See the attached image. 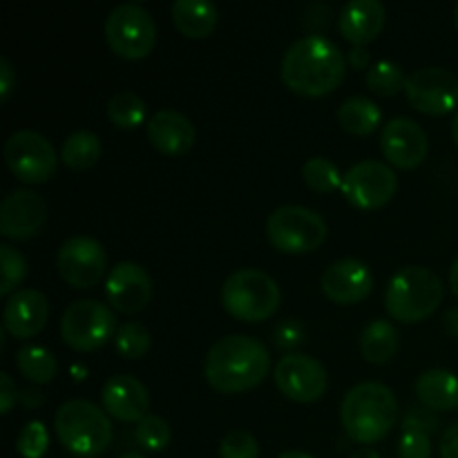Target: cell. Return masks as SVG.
Instances as JSON below:
<instances>
[{
  "instance_id": "obj_1",
  "label": "cell",
  "mask_w": 458,
  "mask_h": 458,
  "mask_svg": "<svg viewBox=\"0 0 458 458\" xmlns=\"http://www.w3.org/2000/svg\"><path fill=\"white\" fill-rule=\"evenodd\" d=\"M347 58L327 36L311 34L295 40L282 58V81L302 97H322L343 83Z\"/></svg>"
},
{
  "instance_id": "obj_2",
  "label": "cell",
  "mask_w": 458,
  "mask_h": 458,
  "mask_svg": "<svg viewBox=\"0 0 458 458\" xmlns=\"http://www.w3.org/2000/svg\"><path fill=\"white\" fill-rule=\"evenodd\" d=\"M271 369L267 344L249 335L233 334L210 347L204 374L219 394H242L258 387Z\"/></svg>"
},
{
  "instance_id": "obj_3",
  "label": "cell",
  "mask_w": 458,
  "mask_h": 458,
  "mask_svg": "<svg viewBox=\"0 0 458 458\" xmlns=\"http://www.w3.org/2000/svg\"><path fill=\"white\" fill-rule=\"evenodd\" d=\"M398 416V403L392 389L376 380L358 383L343 398L340 419L349 437L362 445H371L387 437Z\"/></svg>"
},
{
  "instance_id": "obj_4",
  "label": "cell",
  "mask_w": 458,
  "mask_h": 458,
  "mask_svg": "<svg viewBox=\"0 0 458 458\" xmlns=\"http://www.w3.org/2000/svg\"><path fill=\"white\" fill-rule=\"evenodd\" d=\"M54 429L61 445L81 458L103 454L112 443V423L106 410L83 398L67 401L58 407Z\"/></svg>"
},
{
  "instance_id": "obj_5",
  "label": "cell",
  "mask_w": 458,
  "mask_h": 458,
  "mask_svg": "<svg viewBox=\"0 0 458 458\" xmlns=\"http://www.w3.org/2000/svg\"><path fill=\"white\" fill-rule=\"evenodd\" d=\"M443 302V282L425 267H405L387 284L385 307L396 322L416 325L432 316Z\"/></svg>"
},
{
  "instance_id": "obj_6",
  "label": "cell",
  "mask_w": 458,
  "mask_h": 458,
  "mask_svg": "<svg viewBox=\"0 0 458 458\" xmlns=\"http://www.w3.org/2000/svg\"><path fill=\"white\" fill-rule=\"evenodd\" d=\"M280 286L259 268H240L231 273L222 286V304L226 313L242 322H264L280 307Z\"/></svg>"
},
{
  "instance_id": "obj_7",
  "label": "cell",
  "mask_w": 458,
  "mask_h": 458,
  "mask_svg": "<svg viewBox=\"0 0 458 458\" xmlns=\"http://www.w3.org/2000/svg\"><path fill=\"white\" fill-rule=\"evenodd\" d=\"M327 222L304 206H280L267 219V237L277 250L289 255L311 253L327 240Z\"/></svg>"
},
{
  "instance_id": "obj_8",
  "label": "cell",
  "mask_w": 458,
  "mask_h": 458,
  "mask_svg": "<svg viewBox=\"0 0 458 458\" xmlns=\"http://www.w3.org/2000/svg\"><path fill=\"white\" fill-rule=\"evenodd\" d=\"M103 31L112 52L125 61H141L157 45L155 18L137 3H125L112 9Z\"/></svg>"
},
{
  "instance_id": "obj_9",
  "label": "cell",
  "mask_w": 458,
  "mask_h": 458,
  "mask_svg": "<svg viewBox=\"0 0 458 458\" xmlns=\"http://www.w3.org/2000/svg\"><path fill=\"white\" fill-rule=\"evenodd\" d=\"M116 331V316L98 300H76L61 318V338L74 352L88 353L103 347Z\"/></svg>"
},
{
  "instance_id": "obj_10",
  "label": "cell",
  "mask_w": 458,
  "mask_h": 458,
  "mask_svg": "<svg viewBox=\"0 0 458 458\" xmlns=\"http://www.w3.org/2000/svg\"><path fill=\"white\" fill-rule=\"evenodd\" d=\"M4 164L22 183H45L56 173L58 157L43 134L16 130L4 141Z\"/></svg>"
},
{
  "instance_id": "obj_11",
  "label": "cell",
  "mask_w": 458,
  "mask_h": 458,
  "mask_svg": "<svg viewBox=\"0 0 458 458\" xmlns=\"http://www.w3.org/2000/svg\"><path fill=\"white\" fill-rule=\"evenodd\" d=\"M343 195L352 206L362 210L383 208L398 191V177L392 165L383 161H360L343 177Z\"/></svg>"
},
{
  "instance_id": "obj_12",
  "label": "cell",
  "mask_w": 458,
  "mask_h": 458,
  "mask_svg": "<svg viewBox=\"0 0 458 458\" xmlns=\"http://www.w3.org/2000/svg\"><path fill=\"white\" fill-rule=\"evenodd\" d=\"M56 268L72 289H92L106 276L107 253L94 237L74 235L58 249Z\"/></svg>"
},
{
  "instance_id": "obj_13",
  "label": "cell",
  "mask_w": 458,
  "mask_h": 458,
  "mask_svg": "<svg viewBox=\"0 0 458 458\" xmlns=\"http://www.w3.org/2000/svg\"><path fill=\"white\" fill-rule=\"evenodd\" d=\"M405 94L423 114L443 116L458 107V76L443 67H420L407 76Z\"/></svg>"
},
{
  "instance_id": "obj_14",
  "label": "cell",
  "mask_w": 458,
  "mask_h": 458,
  "mask_svg": "<svg viewBox=\"0 0 458 458\" xmlns=\"http://www.w3.org/2000/svg\"><path fill=\"white\" fill-rule=\"evenodd\" d=\"M273 380L286 398L295 403H316L327 392V369L320 360L304 353H289L273 369Z\"/></svg>"
},
{
  "instance_id": "obj_15",
  "label": "cell",
  "mask_w": 458,
  "mask_h": 458,
  "mask_svg": "<svg viewBox=\"0 0 458 458\" xmlns=\"http://www.w3.org/2000/svg\"><path fill=\"white\" fill-rule=\"evenodd\" d=\"M47 222V204L30 188L12 191L0 206V233L9 240H30Z\"/></svg>"
},
{
  "instance_id": "obj_16",
  "label": "cell",
  "mask_w": 458,
  "mask_h": 458,
  "mask_svg": "<svg viewBox=\"0 0 458 458\" xmlns=\"http://www.w3.org/2000/svg\"><path fill=\"white\" fill-rule=\"evenodd\" d=\"M106 298L114 311L134 313L143 311L152 300V280L146 268L137 262H119L110 268L106 280Z\"/></svg>"
},
{
  "instance_id": "obj_17",
  "label": "cell",
  "mask_w": 458,
  "mask_h": 458,
  "mask_svg": "<svg viewBox=\"0 0 458 458\" xmlns=\"http://www.w3.org/2000/svg\"><path fill=\"white\" fill-rule=\"evenodd\" d=\"M380 150L385 159L401 170L419 168L429 150L425 130L416 121L398 116L392 119L380 132Z\"/></svg>"
},
{
  "instance_id": "obj_18",
  "label": "cell",
  "mask_w": 458,
  "mask_h": 458,
  "mask_svg": "<svg viewBox=\"0 0 458 458\" xmlns=\"http://www.w3.org/2000/svg\"><path fill=\"white\" fill-rule=\"evenodd\" d=\"M322 293L335 304H358L374 291V273L360 259H338L322 273Z\"/></svg>"
},
{
  "instance_id": "obj_19",
  "label": "cell",
  "mask_w": 458,
  "mask_h": 458,
  "mask_svg": "<svg viewBox=\"0 0 458 458\" xmlns=\"http://www.w3.org/2000/svg\"><path fill=\"white\" fill-rule=\"evenodd\" d=\"M103 410L121 423H141L150 410V394L134 376H112L101 392Z\"/></svg>"
},
{
  "instance_id": "obj_20",
  "label": "cell",
  "mask_w": 458,
  "mask_h": 458,
  "mask_svg": "<svg viewBox=\"0 0 458 458\" xmlns=\"http://www.w3.org/2000/svg\"><path fill=\"white\" fill-rule=\"evenodd\" d=\"M49 318V302L40 291L18 289L9 295L3 311V327L13 338L27 340L43 331Z\"/></svg>"
},
{
  "instance_id": "obj_21",
  "label": "cell",
  "mask_w": 458,
  "mask_h": 458,
  "mask_svg": "<svg viewBox=\"0 0 458 458\" xmlns=\"http://www.w3.org/2000/svg\"><path fill=\"white\" fill-rule=\"evenodd\" d=\"M148 139L152 148L164 155H183L195 146V125L177 110H159L148 119Z\"/></svg>"
},
{
  "instance_id": "obj_22",
  "label": "cell",
  "mask_w": 458,
  "mask_h": 458,
  "mask_svg": "<svg viewBox=\"0 0 458 458\" xmlns=\"http://www.w3.org/2000/svg\"><path fill=\"white\" fill-rule=\"evenodd\" d=\"M385 4L378 0H352L343 7L338 18L340 34L353 45V47H365L367 43L378 38L385 27Z\"/></svg>"
},
{
  "instance_id": "obj_23",
  "label": "cell",
  "mask_w": 458,
  "mask_h": 458,
  "mask_svg": "<svg viewBox=\"0 0 458 458\" xmlns=\"http://www.w3.org/2000/svg\"><path fill=\"white\" fill-rule=\"evenodd\" d=\"M416 396L432 411H447L458 407V376L447 369L423 371L416 380Z\"/></svg>"
},
{
  "instance_id": "obj_24",
  "label": "cell",
  "mask_w": 458,
  "mask_h": 458,
  "mask_svg": "<svg viewBox=\"0 0 458 458\" xmlns=\"http://www.w3.org/2000/svg\"><path fill=\"white\" fill-rule=\"evenodd\" d=\"M219 12L206 0H177L173 4V22L186 38H206L217 27Z\"/></svg>"
},
{
  "instance_id": "obj_25",
  "label": "cell",
  "mask_w": 458,
  "mask_h": 458,
  "mask_svg": "<svg viewBox=\"0 0 458 458\" xmlns=\"http://www.w3.org/2000/svg\"><path fill=\"white\" fill-rule=\"evenodd\" d=\"M398 352V329L389 320H371L360 334V353L371 365H385Z\"/></svg>"
},
{
  "instance_id": "obj_26",
  "label": "cell",
  "mask_w": 458,
  "mask_h": 458,
  "mask_svg": "<svg viewBox=\"0 0 458 458\" xmlns=\"http://www.w3.org/2000/svg\"><path fill=\"white\" fill-rule=\"evenodd\" d=\"M383 121L380 107L367 97H349L338 110V123L343 125L344 132L365 137L371 134Z\"/></svg>"
},
{
  "instance_id": "obj_27",
  "label": "cell",
  "mask_w": 458,
  "mask_h": 458,
  "mask_svg": "<svg viewBox=\"0 0 458 458\" xmlns=\"http://www.w3.org/2000/svg\"><path fill=\"white\" fill-rule=\"evenodd\" d=\"M101 139L92 130H76L63 141L61 159L70 170H88L101 159Z\"/></svg>"
},
{
  "instance_id": "obj_28",
  "label": "cell",
  "mask_w": 458,
  "mask_h": 458,
  "mask_svg": "<svg viewBox=\"0 0 458 458\" xmlns=\"http://www.w3.org/2000/svg\"><path fill=\"white\" fill-rule=\"evenodd\" d=\"M16 367L27 380L31 383H49L56 378V356L49 349L36 347V344H25L16 353Z\"/></svg>"
},
{
  "instance_id": "obj_29",
  "label": "cell",
  "mask_w": 458,
  "mask_h": 458,
  "mask_svg": "<svg viewBox=\"0 0 458 458\" xmlns=\"http://www.w3.org/2000/svg\"><path fill=\"white\" fill-rule=\"evenodd\" d=\"M146 101L139 97L137 92H116L114 97L107 101V119L112 121V125H116L119 130H134L146 121Z\"/></svg>"
},
{
  "instance_id": "obj_30",
  "label": "cell",
  "mask_w": 458,
  "mask_h": 458,
  "mask_svg": "<svg viewBox=\"0 0 458 458\" xmlns=\"http://www.w3.org/2000/svg\"><path fill=\"white\" fill-rule=\"evenodd\" d=\"M302 177L304 183L316 192H334L343 188L344 174H340L334 161H329L327 157H313L304 164Z\"/></svg>"
},
{
  "instance_id": "obj_31",
  "label": "cell",
  "mask_w": 458,
  "mask_h": 458,
  "mask_svg": "<svg viewBox=\"0 0 458 458\" xmlns=\"http://www.w3.org/2000/svg\"><path fill=\"white\" fill-rule=\"evenodd\" d=\"M405 72L394 61H378L367 72V85H369V89L376 94H383V97H394L401 89H405Z\"/></svg>"
},
{
  "instance_id": "obj_32",
  "label": "cell",
  "mask_w": 458,
  "mask_h": 458,
  "mask_svg": "<svg viewBox=\"0 0 458 458\" xmlns=\"http://www.w3.org/2000/svg\"><path fill=\"white\" fill-rule=\"evenodd\" d=\"M150 344V331H148L141 322H125V325H121L119 329H116L114 347L116 352L123 358H128V360H139V358L146 356Z\"/></svg>"
},
{
  "instance_id": "obj_33",
  "label": "cell",
  "mask_w": 458,
  "mask_h": 458,
  "mask_svg": "<svg viewBox=\"0 0 458 458\" xmlns=\"http://www.w3.org/2000/svg\"><path fill=\"white\" fill-rule=\"evenodd\" d=\"M0 262H3V282H0V295L16 293L18 284L27 277V262L13 246L0 244Z\"/></svg>"
},
{
  "instance_id": "obj_34",
  "label": "cell",
  "mask_w": 458,
  "mask_h": 458,
  "mask_svg": "<svg viewBox=\"0 0 458 458\" xmlns=\"http://www.w3.org/2000/svg\"><path fill=\"white\" fill-rule=\"evenodd\" d=\"M137 441L139 445L150 452H161L170 443V425L161 416L148 414L141 423L137 425Z\"/></svg>"
},
{
  "instance_id": "obj_35",
  "label": "cell",
  "mask_w": 458,
  "mask_h": 458,
  "mask_svg": "<svg viewBox=\"0 0 458 458\" xmlns=\"http://www.w3.org/2000/svg\"><path fill=\"white\" fill-rule=\"evenodd\" d=\"M49 447V434L40 420H31L16 438V450L22 458H43Z\"/></svg>"
},
{
  "instance_id": "obj_36",
  "label": "cell",
  "mask_w": 458,
  "mask_h": 458,
  "mask_svg": "<svg viewBox=\"0 0 458 458\" xmlns=\"http://www.w3.org/2000/svg\"><path fill=\"white\" fill-rule=\"evenodd\" d=\"M219 456L222 458H258L259 445L255 437L244 429H233L219 443Z\"/></svg>"
},
{
  "instance_id": "obj_37",
  "label": "cell",
  "mask_w": 458,
  "mask_h": 458,
  "mask_svg": "<svg viewBox=\"0 0 458 458\" xmlns=\"http://www.w3.org/2000/svg\"><path fill=\"white\" fill-rule=\"evenodd\" d=\"M398 456L401 458H429L432 456V438L419 429H403L398 441Z\"/></svg>"
},
{
  "instance_id": "obj_38",
  "label": "cell",
  "mask_w": 458,
  "mask_h": 458,
  "mask_svg": "<svg viewBox=\"0 0 458 458\" xmlns=\"http://www.w3.org/2000/svg\"><path fill=\"white\" fill-rule=\"evenodd\" d=\"M273 343L277 349H298L304 343V327L298 320H282L273 331Z\"/></svg>"
},
{
  "instance_id": "obj_39",
  "label": "cell",
  "mask_w": 458,
  "mask_h": 458,
  "mask_svg": "<svg viewBox=\"0 0 458 458\" xmlns=\"http://www.w3.org/2000/svg\"><path fill=\"white\" fill-rule=\"evenodd\" d=\"M403 429H419V432H425L432 437V432L438 429V419L428 407H414V410L407 411L405 420H403Z\"/></svg>"
},
{
  "instance_id": "obj_40",
  "label": "cell",
  "mask_w": 458,
  "mask_h": 458,
  "mask_svg": "<svg viewBox=\"0 0 458 458\" xmlns=\"http://www.w3.org/2000/svg\"><path fill=\"white\" fill-rule=\"evenodd\" d=\"M16 85V72L7 56H0V101H7Z\"/></svg>"
},
{
  "instance_id": "obj_41",
  "label": "cell",
  "mask_w": 458,
  "mask_h": 458,
  "mask_svg": "<svg viewBox=\"0 0 458 458\" xmlns=\"http://www.w3.org/2000/svg\"><path fill=\"white\" fill-rule=\"evenodd\" d=\"M16 401H18L16 385H13V380L9 378V374H0V410H3V414H9Z\"/></svg>"
},
{
  "instance_id": "obj_42",
  "label": "cell",
  "mask_w": 458,
  "mask_h": 458,
  "mask_svg": "<svg viewBox=\"0 0 458 458\" xmlns=\"http://www.w3.org/2000/svg\"><path fill=\"white\" fill-rule=\"evenodd\" d=\"M441 456L458 458V423H452L441 437Z\"/></svg>"
},
{
  "instance_id": "obj_43",
  "label": "cell",
  "mask_w": 458,
  "mask_h": 458,
  "mask_svg": "<svg viewBox=\"0 0 458 458\" xmlns=\"http://www.w3.org/2000/svg\"><path fill=\"white\" fill-rule=\"evenodd\" d=\"M349 63H352L353 67H367V63H369V52H367L365 47H353L352 52H349Z\"/></svg>"
},
{
  "instance_id": "obj_44",
  "label": "cell",
  "mask_w": 458,
  "mask_h": 458,
  "mask_svg": "<svg viewBox=\"0 0 458 458\" xmlns=\"http://www.w3.org/2000/svg\"><path fill=\"white\" fill-rule=\"evenodd\" d=\"M445 331L452 338H458V307L445 313Z\"/></svg>"
},
{
  "instance_id": "obj_45",
  "label": "cell",
  "mask_w": 458,
  "mask_h": 458,
  "mask_svg": "<svg viewBox=\"0 0 458 458\" xmlns=\"http://www.w3.org/2000/svg\"><path fill=\"white\" fill-rule=\"evenodd\" d=\"M450 286H452V293L458 298V255L454 262H452V268H450Z\"/></svg>"
},
{
  "instance_id": "obj_46",
  "label": "cell",
  "mask_w": 458,
  "mask_h": 458,
  "mask_svg": "<svg viewBox=\"0 0 458 458\" xmlns=\"http://www.w3.org/2000/svg\"><path fill=\"white\" fill-rule=\"evenodd\" d=\"M349 458H383V456H380L376 450H371V447H360V450L353 452Z\"/></svg>"
},
{
  "instance_id": "obj_47",
  "label": "cell",
  "mask_w": 458,
  "mask_h": 458,
  "mask_svg": "<svg viewBox=\"0 0 458 458\" xmlns=\"http://www.w3.org/2000/svg\"><path fill=\"white\" fill-rule=\"evenodd\" d=\"M277 458H313V456H311V454H307V452L291 450V452H284V454H280Z\"/></svg>"
},
{
  "instance_id": "obj_48",
  "label": "cell",
  "mask_w": 458,
  "mask_h": 458,
  "mask_svg": "<svg viewBox=\"0 0 458 458\" xmlns=\"http://www.w3.org/2000/svg\"><path fill=\"white\" fill-rule=\"evenodd\" d=\"M452 137H454V143H456V148H458V112H456L454 121H452Z\"/></svg>"
},
{
  "instance_id": "obj_49",
  "label": "cell",
  "mask_w": 458,
  "mask_h": 458,
  "mask_svg": "<svg viewBox=\"0 0 458 458\" xmlns=\"http://www.w3.org/2000/svg\"><path fill=\"white\" fill-rule=\"evenodd\" d=\"M119 458H143V456L139 454V452H125V454L119 456Z\"/></svg>"
},
{
  "instance_id": "obj_50",
  "label": "cell",
  "mask_w": 458,
  "mask_h": 458,
  "mask_svg": "<svg viewBox=\"0 0 458 458\" xmlns=\"http://www.w3.org/2000/svg\"><path fill=\"white\" fill-rule=\"evenodd\" d=\"M454 21H456V30H458V4H456V12H454Z\"/></svg>"
}]
</instances>
